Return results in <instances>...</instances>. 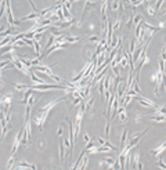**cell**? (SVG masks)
<instances>
[{
    "label": "cell",
    "mask_w": 166,
    "mask_h": 170,
    "mask_svg": "<svg viewBox=\"0 0 166 170\" xmlns=\"http://www.w3.org/2000/svg\"><path fill=\"white\" fill-rule=\"evenodd\" d=\"M96 4H97V0H84L83 14H82V17H80V19H79V22L76 24L78 26H82L83 21H84V17H86V14H87V11H89V10H91V7H96Z\"/></svg>",
    "instance_id": "obj_1"
},
{
    "label": "cell",
    "mask_w": 166,
    "mask_h": 170,
    "mask_svg": "<svg viewBox=\"0 0 166 170\" xmlns=\"http://www.w3.org/2000/svg\"><path fill=\"white\" fill-rule=\"evenodd\" d=\"M134 100L137 101V102H139L140 105H143V107L155 108V109L158 108V105H156V104H155L152 100H150V98H147V97H143L141 94H140V95H136V97H134Z\"/></svg>",
    "instance_id": "obj_2"
},
{
    "label": "cell",
    "mask_w": 166,
    "mask_h": 170,
    "mask_svg": "<svg viewBox=\"0 0 166 170\" xmlns=\"http://www.w3.org/2000/svg\"><path fill=\"white\" fill-rule=\"evenodd\" d=\"M11 97H13V93H8L7 95H3V97H1V111L10 112V108H11Z\"/></svg>",
    "instance_id": "obj_3"
},
{
    "label": "cell",
    "mask_w": 166,
    "mask_h": 170,
    "mask_svg": "<svg viewBox=\"0 0 166 170\" xmlns=\"http://www.w3.org/2000/svg\"><path fill=\"white\" fill-rule=\"evenodd\" d=\"M165 151H166V143L163 141L161 145H158L155 149H152V151H151V156H158V158H159Z\"/></svg>",
    "instance_id": "obj_4"
},
{
    "label": "cell",
    "mask_w": 166,
    "mask_h": 170,
    "mask_svg": "<svg viewBox=\"0 0 166 170\" xmlns=\"http://www.w3.org/2000/svg\"><path fill=\"white\" fill-rule=\"evenodd\" d=\"M118 115H119V122L121 123H126L128 122V112H126V107L121 105L118 109Z\"/></svg>",
    "instance_id": "obj_5"
},
{
    "label": "cell",
    "mask_w": 166,
    "mask_h": 170,
    "mask_svg": "<svg viewBox=\"0 0 166 170\" xmlns=\"http://www.w3.org/2000/svg\"><path fill=\"white\" fill-rule=\"evenodd\" d=\"M31 79H32V82L33 83H38V84H45V79L43 77H40V76L36 73V72H33L32 71V73H31Z\"/></svg>",
    "instance_id": "obj_6"
},
{
    "label": "cell",
    "mask_w": 166,
    "mask_h": 170,
    "mask_svg": "<svg viewBox=\"0 0 166 170\" xmlns=\"http://www.w3.org/2000/svg\"><path fill=\"white\" fill-rule=\"evenodd\" d=\"M109 8L114 13H116L118 10H121V0H112V3L109 4Z\"/></svg>",
    "instance_id": "obj_7"
},
{
    "label": "cell",
    "mask_w": 166,
    "mask_h": 170,
    "mask_svg": "<svg viewBox=\"0 0 166 170\" xmlns=\"http://www.w3.org/2000/svg\"><path fill=\"white\" fill-rule=\"evenodd\" d=\"M126 141H128V130H126V129H123V130H122V136H121V147H122V149L126 147Z\"/></svg>",
    "instance_id": "obj_8"
},
{
    "label": "cell",
    "mask_w": 166,
    "mask_h": 170,
    "mask_svg": "<svg viewBox=\"0 0 166 170\" xmlns=\"http://www.w3.org/2000/svg\"><path fill=\"white\" fill-rule=\"evenodd\" d=\"M132 18H133V24L136 26L139 25V24H141V22L144 21V17H143L141 14H133V15H132Z\"/></svg>",
    "instance_id": "obj_9"
},
{
    "label": "cell",
    "mask_w": 166,
    "mask_h": 170,
    "mask_svg": "<svg viewBox=\"0 0 166 170\" xmlns=\"http://www.w3.org/2000/svg\"><path fill=\"white\" fill-rule=\"evenodd\" d=\"M13 86L15 87V90H18V91H25L29 88V84H25V83H13Z\"/></svg>",
    "instance_id": "obj_10"
},
{
    "label": "cell",
    "mask_w": 166,
    "mask_h": 170,
    "mask_svg": "<svg viewBox=\"0 0 166 170\" xmlns=\"http://www.w3.org/2000/svg\"><path fill=\"white\" fill-rule=\"evenodd\" d=\"M33 47H35V54H36V57H40V42L33 39Z\"/></svg>",
    "instance_id": "obj_11"
},
{
    "label": "cell",
    "mask_w": 166,
    "mask_h": 170,
    "mask_svg": "<svg viewBox=\"0 0 166 170\" xmlns=\"http://www.w3.org/2000/svg\"><path fill=\"white\" fill-rule=\"evenodd\" d=\"M14 162H15V155H11L10 156V159H8V162H7V170H13V165Z\"/></svg>",
    "instance_id": "obj_12"
},
{
    "label": "cell",
    "mask_w": 166,
    "mask_h": 170,
    "mask_svg": "<svg viewBox=\"0 0 166 170\" xmlns=\"http://www.w3.org/2000/svg\"><path fill=\"white\" fill-rule=\"evenodd\" d=\"M87 165H89V155L84 156V159H83V162H82V165H80L79 170H86L87 169Z\"/></svg>",
    "instance_id": "obj_13"
},
{
    "label": "cell",
    "mask_w": 166,
    "mask_h": 170,
    "mask_svg": "<svg viewBox=\"0 0 166 170\" xmlns=\"http://www.w3.org/2000/svg\"><path fill=\"white\" fill-rule=\"evenodd\" d=\"M121 22H122L121 15H118V17L115 18V24H114V26H112V28H114V31H118V29L121 28Z\"/></svg>",
    "instance_id": "obj_14"
},
{
    "label": "cell",
    "mask_w": 166,
    "mask_h": 170,
    "mask_svg": "<svg viewBox=\"0 0 166 170\" xmlns=\"http://www.w3.org/2000/svg\"><path fill=\"white\" fill-rule=\"evenodd\" d=\"M145 10H147V13L150 14L151 17H152L154 14H155V7H154V6H151L150 3H147V6H145Z\"/></svg>",
    "instance_id": "obj_15"
},
{
    "label": "cell",
    "mask_w": 166,
    "mask_h": 170,
    "mask_svg": "<svg viewBox=\"0 0 166 170\" xmlns=\"http://www.w3.org/2000/svg\"><path fill=\"white\" fill-rule=\"evenodd\" d=\"M156 166H158L159 169H162V170H166V163L163 162V159H162V158H159V159H158V162H156Z\"/></svg>",
    "instance_id": "obj_16"
},
{
    "label": "cell",
    "mask_w": 166,
    "mask_h": 170,
    "mask_svg": "<svg viewBox=\"0 0 166 170\" xmlns=\"http://www.w3.org/2000/svg\"><path fill=\"white\" fill-rule=\"evenodd\" d=\"M93 104H94V98L91 97L87 102H86V111H91V108H93Z\"/></svg>",
    "instance_id": "obj_17"
},
{
    "label": "cell",
    "mask_w": 166,
    "mask_h": 170,
    "mask_svg": "<svg viewBox=\"0 0 166 170\" xmlns=\"http://www.w3.org/2000/svg\"><path fill=\"white\" fill-rule=\"evenodd\" d=\"M136 42H137L136 39H132V40H130V53H132V54L136 51Z\"/></svg>",
    "instance_id": "obj_18"
},
{
    "label": "cell",
    "mask_w": 166,
    "mask_h": 170,
    "mask_svg": "<svg viewBox=\"0 0 166 170\" xmlns=\"http://www.w3.org/2000/svg\"><path fill=\"white\" fill-rule=\"evenodd\" d=\"M87 40H89V42H96V43H98V42H100V38H98L97 35H93V36H89Z\"/></svg>",
    "instance_id": "obj_19"
},
{
    "label": "cell",
    "mask_w": 166,
    "mask_h": 170,
    "mask_svg": "<svg viewBox=\"0 0 166 170\" xmlns=\"http://www.w3.org/2000/svg\"><path fill=\"white\" fill-rule=\"evenodd\" d=\"M83 140H84V144H89L90 141H91V138H90V136L87 133H83Z\"/></svg>",
    "instance_id": "obj_20"
},
{
    "label": "cell",
    "mask_w": 166,
    "mask_h": 170,
    "mask_svg": "<svg viewBox=\"0 0 166 170\" xmlns=\"http://www.w3.org/2000/svg\"><path fill=\"white\" fill-rule=\"evenodd\" d=\"M162 90L166 91V73H163V76H162Z\"/></svg>",
    "instance_id": "obj_21"
},
{
    "label": "cell",
    "mask_w": 166,
    "mask_h": 170,
    "mask_svg": "<svg viewBox=\"0 0 166 170\" xmlns=\"http://www.w3.org/2000/svg\"><path fill=\"white\" fill-rule=\"evenodd\" d=\"M161 58L166 61V47H163V49H162V54H161Z\"/></svg>",
    "instance_id": "obj_22"
},
{
    "label": "cell",
    "mask_w": 166,
    "mask_h": 170,
    "mask_svg": "<svg viewBox=\"0 0 166 170\" xmlns=\"http://www.w3.org/2000/svg\"><path fill=\"white\" fill-rule=\"evenodd\" d=\"M141 122V115L140 113H136V123H140Z\"/></svg>",
    "instance_id": "obj_23"
},
{
    "label": "cell",
    "mask_w": 166,
    "mask_h": 170,
    "mask_svg": "<svg viewBox=\"0 0 166 170\" xmlns=\"http://www.w3.org/2000/svg\"><path fill=\"white\" fill-rule=\"evenodd\" d=\"M28 1L31 3V6H32V10H33V11H38V8H36V6H35V3H33L32 0H28Z\"/></svg>",
    "instance_id": "obj_24"
},
{
    "label": "cell",
    "mask_w": 166,
    "mask_h": 170,
    "mask_svg": "<svg viewBox=\"0 0 166 170\" xmlns=\"http://www.w3.org/2000/svg\"><path fill=\"white\" fill-rule=\"evenodd\" d=\"M71 1H72V3H73V1H78V0H71Z\"/></svg>",
    "instance_id": "obj_25"
},
{
    "label": "cell",
    "mask_w": 166,
    "mask_h": 170,
    "mask_svg": "<svg viewBox=\"0 0 166 170\" xmlns=\"http://www.w3.org/2000/svg\"><path fill=\"white\" fill-rule=\"evenodd\" d=\"M165 107H166V104H165Z\"/></svg>",
    "instance_id": "obj_26"
},
{
    "label": "cell",
    "mask_w": 166,
    "mask_h": 170,
    "mask_svg": "<svg viewBox=\"0 0 166 170\" xmlns=\"http://www.w3.org/2000/svg\"><path fill=\"white\" fill-rule=\"evenodd\" d=\"M165 143H166V141H165Z\"/></svg>",
    "instance_id": "obj_27"
},
{
    "label": "cell",
    "mask_w": 166,
    "mask_h": 170,
    "mask_svg": "<svg viewBox=\"0 0 166 170\" xmlns=\"http://www.w3.org/2000/svg\"><path fill=\"white\" fill-rule=\"evenodd\" d=\"M61 170H62V169H61Z\"/></svg>",
    "instance_id": "obj_28"
}]
</instances>
